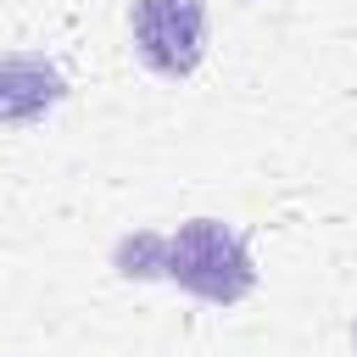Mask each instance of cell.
I'll return each mask as SVG.
<instances>
[{
    "label": "cell",
    "instance_id": "obj_1",
    "mask_svg": "<svg viewBox=\"0 0 357 357\" xmlns=\"http://www.w3.org/2000/svg\"><path fill=\"white\" fill-rule=\"evenodd\" d=\"M117 268L134 279H173L178 290H190L195 301L212 307H234L257 290V262L240 229H229L223 218H190L173 234H134L117 245Z\"/></svg>",
    "mask_w": 357,
    "mask_h": 357
},
{
    "label": "cell",
    "instance_id": "obj_2",
    "mask_svg": "<svg viewBox=\"0 0 357 357\" xmlns=\"http://www.w3.org/2000/svg\"><path fill=\"white\" fill-rule=\"evenodd\" d=\"M128 33H134V56L156 78L178 84L206 56V0H134Z\"/></svg>",
    "mask_w": 357,
    "mask_h": 357
},
{
    "label": "cell",
    "instance_id": "obj_3",
    "mask_svg": "<svg viewBox=\"0 0 357 357\" xmlns=\"http://www.w3.org/2000/svg\"><path fill=\"white\" fill-rule=\"evenodd\" d=\"M67 95V78L39 50H0V128L45 123Z\"/></svg>",
    "mask_w": 357,
    "mask_h": 357
}]
</instances>
